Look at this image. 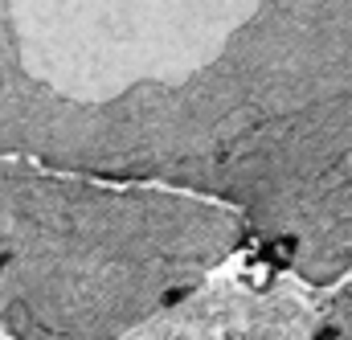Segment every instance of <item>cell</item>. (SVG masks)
Instances as JSON below:
<instances>
[{
	"instance_id": "6da1fadb",
	"label": "cell",
	"mask_w": 352,
	"mask_h": 340,
	"mask_svg": "<svg viewBox=\"0 0 352 340\" xmlns=\"http://www.w3.org/2000/svg\"><path fill=\"white\" fill-rule=\"evenodd\" d=\"M0 156L217 201L352 279V0H0Z\"/></svg>"
},
{
	"instance_id": "7a4b0ae2",
	"label": "cell",
	"mask_w": 352,
	"mask_h": 340,
	"mask_svg": "<svg viewBox=\"0 0 352 340\" xmlns=\"http://www.w3.org/2000/svg\"><path fill=\"white\" fill-rule=\"evenodd\" d=\"M250 246L217 201L0 156V328L119 340Z\"/></svg>"
}]
</instances>
